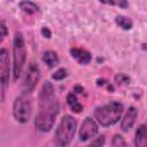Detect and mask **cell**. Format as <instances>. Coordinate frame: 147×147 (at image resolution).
Listing matches in <instances>:
<instances>
[{
    "label": "cell",
    "instance_id": "1",
    "mask_svg": "<svg viewBox=\"0 0 147 147\" xmlns=\"http://www.w3.org/2000/svg\"><path fill=\"white\" fill-rule=\"evenodd\" d=\"M39 106L38 113L34 118V125L37 130L41 132H48L54 123L60 110L59 99L55 94L54 86L51 82H45L38 94Z\"/></svg>",
    "mask_w": 147,
    "mask_h": 147
},
{
    "label": "cell",
    "instance_id": "2",
    "mask_svg": "<svg viewBox=\"0 0 147 147\" xmlns=\"http://www.w3.org/2000/svg\"><path fill=\"white\" fill-rule=\"evenodd\" d=\"M124 106L119 101H110L103 106L95 108L93 113V117L101 126H111L116 124L123 114Z\"/></svg>",
    "mask_w": 147,
    "mask_h": 147
},
{
    "label": "cell",
    "instance_id": "3",
    "mask_svg": "<svg viewBox=\"0 0 147 147\" xmlns=\"http://www.w3.org/2000/svg\"><path fill=\"white\" fill-rule=\"evenodd\" d=\"M26 59L25 41L22 32L16 31L13 39V79L17 82L20 78Z\"/></svg>",
    "mask_w": 147,
    "mask_h": 147
},
{
    "label": "cell",
    "instance_id": "4",
    "mask_svg": "<svg viewBox=\"0 0 147 147\" xmlns=\"http://www.w3.org/2000/svg\"><path fill=\"white\" fill-rule=\"evenodd\" d=\"M76 129H77L76 118H74L70 115H64L61 118V121L55 130V133H54L55 144L61 147L68 146L75 137Z\"/></svg>",
    "mask_w": 147,
    "mask_h": 147
},
{
    "label": "cell",
    "instance_id": "5",
    "mask_svg": "<svg viewBox=\"0 0 147 147\" xmlns=\"http://www.w3.org/2000/svg\"><path fill=\"white\" fill-rule=\"evenodd\" d=\"M28 94L29 93H23V94L18 95L13 103L14 118L21 124L28 123L30 121L31 114H32V103H31V99Z\"/></svg>",
    "mask_w": 147,
    "mask_h": 147
},
{
    "label": "cell",
    "instance_id": "6",
    "mask_svg": "<svg viewBox=\"0 0 147 147\" xmlns=\"http://www.w3.org/2000/svg\"><path fill=\"white\" fill-rule=\"evenodd\" d=\"M40 78V70H39V67L31 62L29 65H28V69H26V72H25V76H24V80H23V93H31L38 80Z\"/></svg>",
    "mask_w": 147,
    "mask_h": 147
},
{
    "label": "cell",
    "instance_id": "7",
    "mask_svg": "<svg viewBox=\"0 0 147 147\" xmlns=\"http://www.w3.org/2000/svg\"><path fill=\"white\" fill-rule=\"evenodd\" d=\"M99 132V126H98V122L95 121V118L93 117H86L79 129V140L85 142L87 140L93 139Z\"/></svg>",
    "mask_w": 147,
    "mask_h": 147
},
{
    "label": "cell",
    "instance_id": "8",
    "mask_svg": "<svg viewBox=\"0 0 147 147\" xmlns=\"http://www.w3.org/2000/svg\"><path fill=\"white\" fill-rule=\"evenodd\" d=\"M10 68H9V55L6 48L0 49V82H1V87H2V95L1 100H3V94H5V88L9 83V74Z\"/></svg>",
    "mask_w": 147,
    "mask_h": 147
},
{
    "label": "cell",
    "instance_id": "9",
    "mask_svg": "<svg viewBox=\"0 0 147 147\" xmlns=\"http://www.w3.org/2000/svg\"><path fill=\"white\" fill-rule=\"evenodd\" d=\"M137 116H138L137 108L133 106L129 107V109L125 111V114L121 121V129L123 132H127L130 129H132V126L137 119Z\"/></svg>",
    "mask_w": 147,
    "mask_h": 147
},
{
    "label": "cell",
    "instance_id": "10",
    "mask_svg": "<svg viewBox=\"0 0 147 147\" xmlns=\"http://www.w3.org/2000/svg\"><path fill=\"white\" fill-rule=\"evenodd\" d=\"M70 55L79 63V64H88L92 60V55L88 51L83 49V48H77V47H72L70 48Z\"/></svg>",
    "mask_w": 147,
    "mask_h": 147
},
{
    "label": "cell",
    "instance_id": "11",
    "mask_svg": "<svg viewBox=\"0 0 147 147\" xmlns=\"http://www.w3.org/2000/svg\"><path fill=\"white\" fill-rule=\"evenodd\" d=\"M134 145L137 147H145L147 146V125L140 124L134 134Z\"/></svg>",
    "mask_w": 147,
    "mask_h": 147
},
{
    "label": "cell",
    "instance_id": "12",
    "mask_svg": "<svg viewBox=\"0 0 147 147\" xmlns=\"http://www.w3.org/2000/svg\"><path fill=\"white\" fill-rule=\"evenodd\" d=\"M41 59H42V62L45 64H47L48 68H54V67H56L60 63V59H59L56 52H54V51H46V52H44Z\"/></svg>",
    "mask_w": 147,
    "mask_h": 147
},
{
    "label": "cell",
    "instance_id": "13",
    "mask_svg": "<svg viewBox=\"0 0 147 147\" xmlns=\"http://www.w3.org/2000/svg\"><path fill=\"white\" fill-rule=\"evenodd\" d=\"M67 103H68V106L70 107V109L74 113L78 114V113H80L83 110V105L78 101L76 92H69L68 93V95H67Z\"/></svg>",
    "mask_w": 147,
    "mask_h": 147
},
{
    "label": "cell",
    "instance_id": "14",
    "mask_svg": "<svg viewBox=\"0 0 147 147\" xmlns=\"http://www.w3.org/2000/svg\"><path fill=\"white\" fill-rule=\"evenodd\" d=\"M18 7L22 11H24L25 14H33V13H37L39 10V7L37 3H34L33 1L31 0H22L18 2Z\"/></svg>",
    "mask_w": 147,
    "mask_h": 147
},
{
    "label": "cell",
    "instance_id": "15",
    "mask_svg": "<svg viewBox=\"0 0 147 147\" xmlns=\"http://www.w3.org/2000/svg\"><path fill=\"white\" fill-rule=\"evenodd\" d=\"M115 23L122 28L123 30H131L133 28V22L131 18L124 16V15H117L115 17Z\"/></svg>",
    "mask_w": 147,
    "mask_h": 147
},
{
    "label": "cell",
    "instance_id": "16",
    "mask_svg": "<svg viewBox=\"0 0 147 147\" xmlns=\"http://www.w3.org/2000/svg\"><path fill=\"white\" fill-rule=\"evenodd\" d=\"M99 1L101 3L110 5V6H116V7H119L122 9H126L129 7L127 0H99Z\"/></svg>",
    "mask_w": 147,
    "mask_h": 147
},
{
    "label": "cell",
    "instance_id": "17",
    "mask_svg": "<svg viewBox=\"0 0 147 147\" xmlns=\"http://www.w3.org/2000/svg\"><path fill=\"white\" fill-rule=\"evenodd\" d=\"M115 83L117 85H126L130 83V77L125 74H118L115 76Z\"/></svg>",
    "mask_w": 147,
    "mask_h": 147
},
{
    "label": "cell",
    "instance_id": "18",
    "mask_svg": "<svg viewBox=\"0 0 147 147\" xmlns=\"http://www.w3.org/2000/svg\"><path fill=\"white\" fill-rule=\"evenodd\" d=\"M67 76H68V71H67V69L61 68V69L56 70V71L52 75V78H53L54 80H62V79H64Z\"/></svg>",
    "mask_w": 147,
    "mask_h": 147
},
{
    "label": "cell",
    "instance_id": "19",
    "mask_svg": "<svg viewBox=\"0 0 147 147\" xmlns=\"http://www.w3.org/2000/svg\"><path fill=\"white\" fill-rule=\"evenodd\" d=\"M111 145H113L114 147H117V146H126V141L124 140V138H123L121 134H115V136L113 137Z\"/></svg>",
    "mask_w": 147,
    "mask_h": 147
},
{
    "label": "cell",
    "instance_id": "20",
    "mask_svg": "<svg viewBox=\"0 0 147 147\" xmlns=\"http://www.w3.org/2000/svg\"><path fill=\"white\" fill-rule=\"evenodd\" d=\"M90 145L91 146H102V145H105V136H100L95 140H92L90 142Z\"/></svg>",
    "mask_w": 147,
    "mask_h": 147
},
{
    "label": "cell",
    "instance_id": "21",
    "mask_svg": "<svg viewBox=\"0 0 147 147\" xmlns=\"http://www.w3.org/2000/svg\"><path fill=\"white\" fill-rule=\"evenodd\" d=\"M40 32H41L42 37H45V38H47V39H49V38L52 37V32H51V30H49L47 26H42L41 30H40Z\"/></svg>",
    "mask_w": 147,
    "mask_h": 147
},
{
    "label": "cell",
    "instance_id": "22",
    "mask_svg": "<svg viewBox=\"0 0 147 147\" xmlns=\"http://www.w3.org/2000/svg\"><path fill=\"white\" fill-rule=\"evenodd\" d=\"M0 29H1V41L5 39V37L7 36V28H6V24H5V21H1V25H0Z\"/></svg>",
    "mask_w": 147,
    "mask_h": 147
},
{
    "label": "cell",
    "instance_id": "23",
    "mask_svg": "<svg viewBox=\"0 0 147 147\" xmlns=\"http://www.w3.org/2000/svg\"><path fill=\"white\" fill-rule=\"evenodd\" d=\"M146 125H147V124H146Z\"/></svg>",
    "mask_w": 147,
    "mask_h": 147
}]
</instances>
